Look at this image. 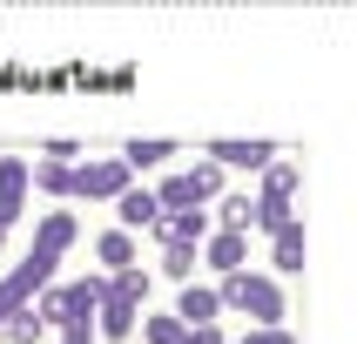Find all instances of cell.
Wrapping results in <instances>:
<instances>
[{
    "mask_svg": "<svg viewBox=\"0 0 357 344\" xmlns=\"http://www.w3.org/2000/svg\"><path fill=\"white\" fill-rule=\"evenodd\" d=\"M95 257H101V270H128V263H135V237H128V230H101Z\"/></svg>",
    "mask_w": 357,
    "mask_h": 344,
    "instance_id": "cell-15",
    "label": "cell"
},
{
    "mask_svg": "<svg viewBox=\"0 0 357 344\" xmlns=\"http://www.w3.org/2000/svg\"><path fill=\"white\" fill-rule=\"evenodd\" d=\"M277 277H303V223H290L277 237Z\"/></svg>",
    "mask_w": 357,
    "mask_h": 344,
    "instance_id": "cell-21",
    "label": "cell"
},
{
    "mask_svg": "<svg viewBox=\"0 0 357 344\" xmlns=\"http://www.w3.org/2000/svg\"><path fill=\"white\" fill-rule=\"evenodd\" d=\"M121 189H135V169H128V156H101L81 169V196L88 202H115Z\"/></svg>",
    "mask_w": 357,
    "mask_h": 344,
    "instance_id": "cell-5",
    "label": "cell"
},
{
    "mask_svg": "<svg viewBox=\"0 0 357 344\" xmlns=\"http://www.w3.org/2000/svg\"><path fill=\"white\" fill-rule=\"evenodd\" d=\"M182 338H189V324L176 311H149L142 317V344H182Z\"/></svg>",
    "mask_w": 357,
    "mask_h": 344,
    "instance_id": "cell-19",
    "label": "cell"
},
{
    "mask_svg": "<svg viewBox=\"0 0 357 344\" xmlns=\"http://www.w3.org/2000/svg\"><path fill=\"white\" fill-rule=\"evenodd\" d=\"M257 182H263L257 196H297V189H303V169H297V162H283V156H277V162H270V169H263Z\"/></svg>",
    "mask_w": 357,
    "mask_h": 344,
    "instance_id": "cell-16",
    "label": "cell"
},
{
    "mask_svg": "<svg viewBox=\"0 0 357 344\" xmlns=\"http://www.w3.org/2000/svg\"><path fill=\"white\" fill-rule=\"evenodd\" d=\"M229 344H250V338H229Z\"/></svg>",
    "mask_w": 357,
    "mask_h": 344,
    "instance_id": "cell-30",
    "label": "cell"
},
{
    "mask_svg": "<svg viewBox=\"0 0 357 344\" xmlns=\"http://www.w3.org/2000/svg\"><path fill=\"white\" fill-rule=\"evenodd\" d=\"M222 176H229V169H222L216 156H202L196 169H182V176H162V182H155L162 216H169V209H196V202H216V196H222Z\"/></svg>",
    "mask_w": 357,
    "mask_h": 344,
    "instance_id": "cell-3",
    "label": "cell"
},
{
    "mask_svg": "<svg viewBox=\"0 0 357 344\" xmlns=\"http://www.w3.org/2000/svg\"><path fill=\"white\" fill-rule=\"evenodd\" d=\"M27 182H34V169L20 156H0V202H27Z\"/></svg>",
    "mask_w": 357,
    "mask_h": 344,
    "instance_id": "cell-20",
    "label": "cell"
},
{
    "mask_svg": "<svg viewBox=\"0 0 357 344\" xmlns=\"http://www.w3.org/2000/svg\"><path fill=\"white\" fill-rule=\"evenodd\" d=\"M250 344H297V338H290L283 324H270V331H250Z\"/></svg>",
    "mask_w": 357,
    "mask_h": 344,
    "instance_id": "cell-26",
    "label": "cell"
},
{
    "mask_svg": "<svg viewBox=\"0 0 357 344\" xmlns=\"http://www.w3.org/2000/svg\"><path fill=\"white\" fill-rule=\"evenodd\" d=\"M101 297H108V277H81V283H47L34 297V311L47 317V331H68V324H95Z\"/></svg>",
    "mask_w": 357,
    "mask_h": 344,
    "instance_id": "cell-2",
    "label": "cell"
},
{
    "mask_svg": "<svg viewBox=\"0 0 357 344\" xmlns=\"http://www.w3.org/2000/svg\"><path fill=\"white\" fill-rule=\"evenodd\" d=\"M209 230H216V216H209V202H196V209H169V216L155 223V243H189V250H202Z\"/></svg>",
    "mask_w": 357,
    "mask_h": 344,
    "instance_id": "cell-6",
    "label": "cell"
},
{
    "mask_svg": "<svg viewBox=\"0 0 357 344\" xmlns=\"http://www.w3.org/2000/svg\"><path fill=\"white\" fill-rule=\"evenodd\" d=\"M196 257H202V250H189V243H162V277L189 283V277H196Z\"/></svg>",
    "mask_w": 357,
    "mask_h": 344,
    "instance_id": "cell-22",
    "label": "cell"
},
{
    "mask_svg": "<svg viewBox=\"0 0 357 344\" xmlns=\"http://www.w3.org/2000/svg\"><path fill=\"white\" fill-rule=\"evenodd\" d=\"M61 344H95V324H68V331H61Z\"/></svg>",
    "mask_w": 357,
    "mask_h": 344,
    "instance_id": "cell-27",
    "label": "cell"
},
{
    "mask_svg": "<svg viewBox=\"0 0 357 344\" xmlns=\"http://www.w3.org/2000/svg\"><path fill=\"white\" fill-rule=\"evenodd\" d=\"M95 331L101 338H135L142 331V304L115 297V283H108V297H101V311H95Z\"/></svg>",
    "mask_w": 357,
    "mask_h": 344,
    "instance_id": "cell-9",
    "label": "cell"
},
{
    "mask_svg": "<svg viewBox=\"0 0 357 344\" xmlns=\"http://www.w3.org/2000/svg\"><path fill=\"white\" fill-rule=\"evenodd\" d=\"M0 338H7V344H40V338H47V317H40L34 304H20L14 317H7V331H0Z\"/></svg>",
    "mask_w": 357,
    "mask_h": 344,
    "instance_id": "cell-18",
    "label": "cell"
},
{
    "mask_svg": "<svg viewBox=\"0 0 357 344\" xmlns=\"http://www.w3.org/2000/svg\"><path fill=\"white\" fill-rule=\"evenodd\" d=\"M108 283H115V297L149 304V270H142V263H128V270H108Z\"/></svg>",
    "mask_w": 357,
    "mask_h": 344,
    "instance_id": "cell-24",
    "label": "cell"
},
{
    "mask_svg": "<svg viewBox=\"0 0 357 344\" xmlns=\"http://www.w3.org/2000/svg\"><path fill=\"white\" fill-rule=\"evenodd\" d=\"M209 156H216L222 169H250V176H263V169L277 162V149H270V142H209Z\"/></svg>",
    "mask_w": 357,
    "mask_h": 344,
    "instance_id": "cell-13",
    "label": "cell"
},
{
    "mask_svg": "<svg viewBox=\"0 0 357 344\" xmlns=\"http://www.w3.org/2000/svg\"><path fill=\"white\" fill-rule=\"evenodd\" d=\"M7 317H14V304H7V297H0V331H7Z\"/></svg>",
    "mask_w": 357,
    "mask_h": 344,
    "instance_id": "cell-28",
    "label": "cell"
},
{
    "mask_svg": "<svg viewBox=\"0 0 357 344\" xmlns=\"http://www.w3.org/2000/svg\"><path fill=\"white\" fill-rule=\"evenodd\" d=\"M75 243H81V216L75 209H47V216L34 223V250H47V257L75 250Z\"/></svg>",
    "mask_w": 357,
    "mask_h": 344,
    "instance_id": "cell-8",
    "label": "cell"
},
{
    "mask_svg": "<svg viewBox=\"0 0 357 344\" xmlns=\"http://www.w3.org/2000/svg\"><path fill=\"white\" fill-rule=\"evenodd\" d=\"M115 209H121V230H149V237H155V223H162V196L155 189H121L115 196Z\"/></svg>",
    "mask_w": 357,
    "mask_h": 344,
    "instance_id": "cell-11",
    "label": "cell"
},
{
    "mask_svg": "<svg viewBox=\"0 0 357 344\" xmlns=\"http://www.w3.org/2000/svg\"><path fill=\"white\" fill-rule=\"evenodd\" d=\"M202 263H209L216 277L243 270V263H250V230H209V237H202Z\"/></svg>",
    "mask_w": 357,
    "mask_h": 344,
    "instance_id": "cell-7",
    "label": "cell"
},
{
    "mask_svg": "<svg viewBox=\"0 0 357 344\" xmlns=\"http://www.w3.org/2000/svg\"><path fill=\"white\" fill-rule=\"evenodd\" d=\"M54 270H61V257H47V250H27V257L14 263V270H7V277H0V297L14 304H34L40 290H47V283H54Z\"/></svg>",
    "mask_w": 357,
    "mask_h": 344,
    "instance_id": "cell-4",
    "label": "cell"
},
{
    "mask_svg": "<svg viewBox=\"0 0 357 344\" xmlns=\"http://www.w3.org/2000/svg\"><path fill=\"white\" fill-rule=\"evenodd\" d=\"M250 216H257V196H222L216 202V230H250Z\"/></svg>",
    "mask_w": 357,
    "mask_h": 344,
    "instance_id": "cell-23",
    "label": "cell"
},
{
    "mask_svg": "<svg viewBox=\"0 0 357 344\" xmlns=\"http://www.w3.org/2000/svg\"><path fill=\"white\" fill-rule=\"evenodd\" d=\"M216 290H222V304H229V311H243L257 331L283 324V304H290V297H283V283L263 277V270H250V263H243V270H229V277H216Z\"/></svg>",
    "mask_w": 357,
    "mask_h": 344,
    "instance_id": "cell-1",
    "label": "cell"
},
{
    "mask_svg": "<svg viewBox=\"0 0 357 344\" xmlns=\"http://www.w3.org/2000/svg\"><path fill=\"white\" fill-rule=\"evenodd\" d=\"M34 189H47L54 202H75L81 196V169H75V162H61V156H40L34 162Z\"/></svg>",
    "mask_w": 357,
    "mask_h": 344,
    "instance_id": "cell-12",
    "label": "cell"
},
{
    "mask_svg": "<svg viewBox=\"0 0 357 344\" xmlns=\"http://www.w3.org/2000/svg\"><path fill=\"white\" fill-rule=\"evenodd\" d=\"M182 344H229V338H222L216 324H189V338H182Z\"/></svg>",
    "mask_w": 357,
    "mask_h": 344,
    "instance_id": "cell-25",
    "label": "cell"
},
{
    "mask_svg": "<svg viewBox=\"0 0 357 344\" xmlns=\"http://www.w3.org/2000/svg\"><path fill=\"white\" fill-rule=\"evenodd\" d=\"M121 156H128V169H162V162L176 156V142H162V135H135Z\"/></svg>",
    "mask_w": 357,
    "mask_h": 344,
    "instance_id": "cell-17",
    "label": "cell"
},
{
    "mask_svg": "<svg viewBox=\"0 0 357 344\" xmlns=\"http://www.w3.org/2000/svg\"><path fill=\"white\" fill-rule=\"evenodd\" d=\"M229 304H222V290L216 283H182V297H176V317L182 324H216Z\"/></svg>",
    "mask_w": 357,
    "mask_h": 344,
    "instance_id": "cell-10",
    "label": "cell"
},
{
    "mask_svg": "<svg viewBox=\"0 0 357 344\" xmlns=\"http://www.w3.org/2000/svg\"><path fill=\"white\" fill-rule=\"evenodd\" d=\"M290 223H297L290 196H257V216H250V230H263V237H283Z\"/></svg>",
    "mask_w": 357,
    "mask_h": 344,
    "instance_id": "cell-14",
    "label": "cell"
},
{
    "mask_svg": "<svg viewBox=\"0 0 357 344\" xmlns=\"http://www.w3.org/2000/svg\"><path fill=\"white\" fill-rule=\"evenodd\" d=\"M7 230H14V223H0V250H7Z\"/></svg>",
    "mask_w": 357,
    "mask_h": 344,
    "instance_id": "cell-29",
    "label": "cell"
}]
</instances>
